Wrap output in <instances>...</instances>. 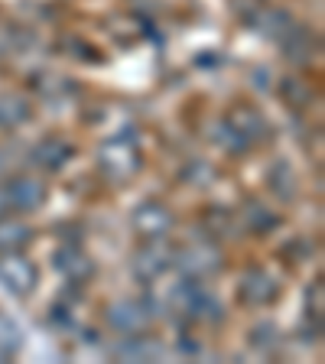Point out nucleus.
I'll use <instances>...</instances> for the list:
<instances>
[{"mask_svg":"<svg viewBox=\"0 0 325 364\" xmlns=\"http://www.w3.org/2000/svg\"><path fill=\"white\" fill-rule=\"evenodd\" d=\"M59 270L65 273V277H72V280H88L91 273H95V264H91L88 257H85L82 250H62L59 254Z\"/></svg>","mask_w":325,"mask_h":364,"instance_id":"nucleus-13","label":"nucleus"},{"mask_svg":"<svg viewBox=\"0 0 325 364\" xmlns=\"http://www.w3.org/2000/svg\"><path fill=\"white\" fill-rule=\"evenodd\" d=\"M159 355V345L144 335H130V341L121 348V358H134V361H150V358Z\"/></svg>","mask_w":325,"mask_h":364,"instance_id":"nucleus-16","label":"nucleus"},{"mask_svg":"<svg viewBox=\"0 0 325 364\" xmlns=\"http://www.w3.org/2000/svg\"><path fill=\"white\" fill-rule=\"evenodd\" d=\"M173 250L166 247L163 241H146L144 247L134 254V260H130V270H134V277L140 283H153L159 280L163 273L173 267Z\"/></svg>","mask_w":325,"mask_h":364,"instance_id":"nucleus-4","label":"nucleus"},{"mask_svg":"<svg viewBox=\"0 0 325 364\" xmlns=\"http://www.w3.org/2000/svg\"><path fill=\"white\" fill-rule=\"evenodd\" d=\"M7 208H10V202H7V192L0 189V218H4V212H7Z\"/></svg>","mask_w":325,"mask_h":364,"instance_id":"nucleus-18","label":"nucleus"},{"mask_svg":"<svg viewBox=\"0 0 325 364\" xmlns=\"http://www.w3.org/2000/svg\"><path fill=\"white\" fill-rule=\"evenodd\" d=\"M33 117L30 101L20 95H0V130H16Z\"/></svg>","mask_w":325,"mask_h":364,"instance_id":"nucleus-11","label":"nucleus"},{"mask_svg":"<svg viewBox=\"0 0 325 364\" xmlns=\"http://www.w3.org/2000/svg\"><path fill=\"white\" fill-rule=\"evenodd\" d=\"M238 296H241V303H247V306H267L277 299V283H273V277L264 270H247L241 277Z\"/></svg>","mask_w":325,"mask_h":364,"instance_id":"nucleus-10","label":"nucleus"},{"mask_svg":"<svg viewBox=\"0 0 325 364\" xmlns=\"http://www.w3.org/2000/svg\"><path fill=\"white\" fill-rule=\"evenodd\" d=\"M173 225H176V218L163 202H140L134 208V215H130V228L144 241H163L173 231Z\"/></svg>","mask_w":325,"mask_h":364,"instance_id":"nucleus-3","label":"nucleus"},{"mask_svg":"<svg viewBox=\"0 0 325 364\" xmlns=\"http://www.w3.org/2000/svg\"><path fill=\"white\" fill-rule=\"evenodd\" d=\"M7 202L10 208H16V212H36V208H43L46 202V182L36 179V176H16V179L7 182Z\"/></svg>","mask_w":325,"mask_h":364,"instance_id":"nucleus-8","label":"nucleus"},{"mask_svg":"<svg viewBox=\"0 0 325 364\" xmlns=\"http://www.w3.org/2000/svg\"><path fill=\"white\" fill-rule=\"evenodd\" d=\"M0 283L14 296H30L39 283V270L20 250H10V254H0Z\"/></svg>","mask_w":325,"mask_h":364,"instance_id":"nucleus-2","label":"nucleus"},{"mask_svg":"<svg viewBox=\"0 0 325 364\" xmlns=\"http://www.w3.org/2000/svg\"><path fill=\"white\" fill-rule=\"evenodd\" d=\"M244 225H247L254 235H267V231H273V228L280 225V218H277L267 205L250 202V205H244Z\"/></svg>","mask_w":325,"mask_h":364,"instance_id":"nucleus-14","label":"nucleus"},{"mask_svg":"<svg viewBox=\"0 0 325 364\" xmlns=\"http://www.w3.org/2000/svg\"><path fill=\"white\" fill-rule=\"evenodd\" d=\"M33 241V228L20 218H0V254L23 250Z\"/></svg>","mask_w":325,"mask_h":364,"instance_id":"nucleus-12","label":"nucleus"},{"mask_svg":"<svg viewBox=\"0 0 325 364\" xmlns=\"http://www.w3.org/2000/svg\"><path fill=\"white\" fill-rule=\"evenodd\" d=\"M20 348H23V332H20V326H16L10 316H4V312H0V355L10 358V355H16Z\"/></svg>","mask_w":325,"mask_h":364,"instance_id":"nucleus-15","label":"nucleus"},{"mask_svg":"<svg viewBox=\"0 0 325 364\" xmlns=\"http://www.w3.org/2000/svg\"><path fill=\"white\" fill-rule=\"evenodd\" d=\"M228 130H231L244 146L270 136V124H267V117L257 111V107H250V105H238V107L228 111Z\"/></svg>","mask_w":325,"mask_h":364,"instance_id":"nucleus-7","label":"nucleus"},{"mask_svg":"<svg viewBox=\"0 0 325 364\" xmlns=\"http://www.w3.org/2000/svg\"><path fill=\"white\" fill-rule=\"evenodd\" d=\"M283 95H287V101H293V105H309L312 101V91L306 88L299 78H287V82H283Z\"/></svg>","mask_w":325,"mask_h":364,"instance_id":"nucleus-17","label":"nucleus"},{"mask_svg":"<svg viewBox=\"0 0 325 364\" xmlns=\"http://www.w3.org/2000/svg\"><path fill=\"white\" fill-rule=\"evenodd\" d=\"M98 166L111 182H127L140 173L144 156H140L134 140H127V136H111V140H105V144L98 146Z\"/></svg>","mask_w":325,"mask_h":364,"instance_id":"nucleus-1","label":"nucleus"},{"mask_svg":"<svg viewBox=\"0 0 325 364\" xmlns=\"http://www.w3.org/2000/svg\"><path fill=\"white\" fill-rule=\"evenodd\" d=\"M72 156H75V146L62 140V136H46V140H39L33 146V163L39 169H46V173H59Z\"/></svg>","mask_w":325,"mask_h":364,"instance_id":"nucleus-9","label":"nucleus"},{"mask_svg":"<svg viewBox=\"0 0 325 364\" xmlns=\"http://www.w3.org/2000/svg\"><path fill=\"white\" fill-rule=\"evenodd\" d=\"M4 169H7V150L0 146V173H4Z\"/></svg>","mask_w":325,"mask_h":364,"instance_id":"nucleus-19","label":"nucleus"},{"mask_svg":"<svg viewBox=\"0 0 325 364\" xmlns=\"http://www.w3.org/2000/svg\"><path fill=\"white\" fill-rule=\"evenodd\" d=\"M179 267L189 273V280H205V277H215V273L225 267V257H221V250L215 247V244L198 241V244L182 247Z\"/></svg>","mask_w":325,"mask_h":364,"instance_id":"nucleus-5","label":"nucleus"},{"mask_svg":"<svg viewBox=\"0 0 325 364\" xmlns=\"http://www.w3.org/2000/svg\"><path fill=\"white\" fill-rule=\"evenodd\" d=\"M107 326L117 328L121 335H144L146 328L153 326V309H146L144 303L137 299H121L107 309Z\"/></svg>","mask_w":325,"mask_h":364,"instance_id":"nucleus-6","label":"nucleus"}]
</instances>
